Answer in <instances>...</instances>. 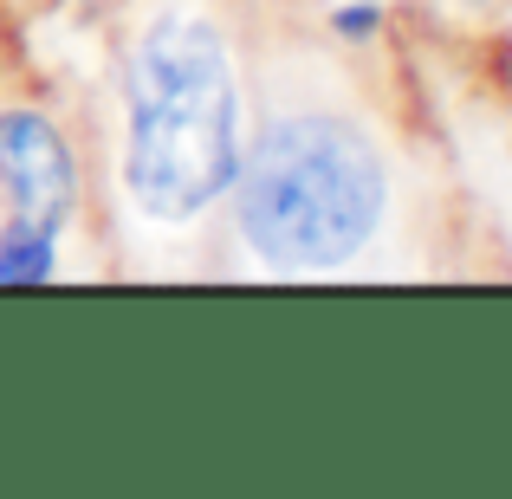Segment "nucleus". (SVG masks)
Listing matches in <instances>:
<instances>
[{"label": "nucleus", "mask_w": 512, "mask_h": 499, "mask_svg": "<svg viewBox=\"0 0 512 499\" xmlns=\"http://www.w3.org/2000/svg\"><path fill=\"white\" fill-rule=\"evenodd\" d=\"M130 137L124 182L143 214L195 221L234 188L240 169V85L208 20H163L137 39L124 72Z\"/></svg>", "instance_id": "obj_1"}, {"label": "nucleus", "mask_w": 512, "mask_h": 499, "mask_svg": "<svg viewBox=\"0 0 512 499\" xmlns=\"http://www.w3.org/2000/svg\"><path fill=\"white\" fill-rule=\"evenodd\" d=\"M240 240L279 273H325L370 247L389 208V175L376 143L331 111L279 117L234 169Z\"/></svg>", "instance_id": "obj_2"}, {"label": "nucleus", "mask_w": 512, "mask_h": 499, "mask_svg": "<svg viewBox=\"0 0 512 499\" xmlns=\"http://www.w3.org/2000/svg\"><path fill=\"white\" fill-rule=\"evenodd\" d=\"M0 195L20 227L59 234L78 201V163L59 124L39 111H0Z\"/></svg>", "instance_id": "obj_3"}, {"label": "nucleus", "mask_w": 512, "mask_h": 499, "mask_svg": "<svg viewBox=\"0 0 512 499\" xmlns=\"http://www.w3.org/2000/svg\"><path fill=\"white\" fill-rule=\"evenodd\" d=\"M33 279H52V234L13 221L0 240V286H33Z\"/></svg>", "instance_id": "obj_4"}, {"label": "nucleus", "mask_w": 512, "mask_h": 499, "mask_svg": "<svg viewBox=\"0 0 512 499\" xmlns=\"http://www.w3.org/2000/svg\"><path fill=\"white\" fill-rule=\"evenodd\" d=\"M370 26H376V7H344V13H338V33H344V39H363Z\"/></svg>", "instance_id": "obj_5"}]
</instances>
